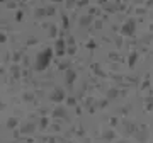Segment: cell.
<instances>
[{
    "label": "cell",
    "instance_id": "obj_1",
    "mask_svg": "<svg viewBox=\"0 0 153 143\" xmlns=\"http://www.w3.org/2000/svg\"><path fill=\"white\" fill-rule=\"evenodd\" d=\"M51 56H53V51L51 50H44L43 53H39L38 60H36V68H38V70H44V68L48 66Z\"/></svg>",
    "mask_w": 153,
    "mask_h": 143
}]
</instances>
